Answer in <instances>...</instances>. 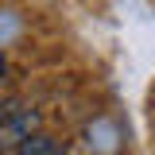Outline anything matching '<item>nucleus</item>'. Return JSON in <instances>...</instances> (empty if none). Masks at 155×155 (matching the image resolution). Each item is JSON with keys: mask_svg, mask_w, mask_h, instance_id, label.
<instances>
[{"mask_svg": "<svg viewBox=\"0 0 155 155\" xmlns=\"http://www.w3.org/2000/svg\"><path fill=\"white\" fill-rule=\"evenodd\" d=\"M16 155H62V143L54 136H47V132H35L31 140H23L16 147Z\"/></svg>", "mask_w": 155, "mask_h": 155, "instance_id": "f03ea898", "label": "nucleus"}, {"mask_svg": "<svg viewBox=\"0 0 155 155\" xmlns=\"http://www.w3.org/2000/svg\"><path fill=\"white\" fill-rule=\"evenodd\" d=\"M4 70H8V62H4V54H0V78H4Z\"/></svg>", "mask_w": 155, "mask_h": 155, "instance_id": "7ed1b4c3", "label": "nucleus"}, {"mask_svg": "<svg viewBox=\"0 0 155 155\" xmlns=\"http://www.w3.org/2000/svg\"><path fill=\"white\" fill-rule=\"evenodd\" d=\"M35 132H39V113L35 109H19V113L0 120V147H4V143H16L19 147L23 140H31Z\"/></svg>", "mask_w": 155, "mask_h": 155, "instance_id": "f257e3e1", "label": "nucleus"}]
</instances>
